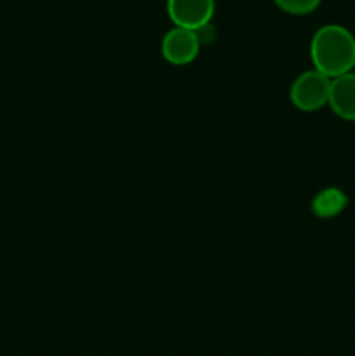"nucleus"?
<instances>
[{"label": "nucleus", "instance_id": "obj_1", "mask_svg": "<svg viewBox=\"0 0 355 356\" xmlns=\"http://www.w3.org/2000/svg\"><path fill=\"white\" fill-rule=\"evenodd\" d=\"M310 58L313 70L324 73L329 79L354 72L355 35L343 24H322L310 42Z\"/></svg>", "mask_w": 355, "mask_h": 356}, {"label": "nucleus", "instance_id": "obj_2", "mask_svg": "<svg viewBox=\"0 0 355 356\" xmlns=\"http://www.w3.org/2000/svg\"><path fill=\"white\" fill-rule=\"evenodd\" d=\"M329 76L317 72V70H306L292 80L289 97H291V103L294 104V108H298L299 111L312 113V111L326 106L327 101H329Z\"/></svg>", "mask_w": 355, "mask_h": 356}, {"label": "nucleus", "instance_id": "obj_3", "mask_svg": "<svg viewBox=\"0 0 355 356\" xmlns=\"http://www.w3.org/2000/svg\"><path fill=\"white\" fill-rule=\"evenodd\" d=\"M200 51V38L194 30L173 26L164 33L160 42V52L164 59L174 66H184L195 61Z\"/></svg>", "mask_w": 355, "mask_h": 356}, {"label": "nucleus", "instance_id": "obj_4", "mask_svg": "<svg viewBox=\"0 0 355 356\" xmlns=\"http://www.w3.org/2000/svg\"><path fill=\"white\" fill-rule=\"evenodd\" d=\"M166 7L174 26L198 31L211 24L216 0H167Z\"/></svg>", "mask_w": 355, "mask_h": 356}, {"label": "nucleus", "instance_id": "obj_5", "mask_svg": "<svg viewBox=\"0 0 355 356\" xmlns=\"http://www.w3.org/2000/svg\"><path fill=\"white\" fill-rule=\"evenodd\" d=\"M327 104L340 118L355 122V72H348L336 79H331Z\"/></svg>", "mask_w": 355, "mask_h": 356}, {"label": "nucleus", "instance_id": "obj_6", "mask_svg": "<svg viewBox=\"0 0 355 356\" xmlns=\"http://www.w3.org/2000/svg\"><path fill=\"white\" fill-rule=\"evenodd\" d=\"M348 205V197L343 190L340 188H324L320 190L315 197L312 198V212L320 219H331L336 218L338 214L347 209Z\"/></svg>", "mask_w": 355, "mask_h": 356}, {"label": "nucleus", "instance_id": "obj_7", "mask_svg": "<svg viewBox=\"0 0 355 356\" xmlns=\"http://www.w3.org/2000/svg\"><path fill=\"white\" fill-rule=\"evenodd\" d=\"M275 6L282 9L284 13L296 14V16H303V14H310L320 6L322 0H274Z\"/></svg>", "mask_w": 355, "mask_h": 356}]
</instances>
